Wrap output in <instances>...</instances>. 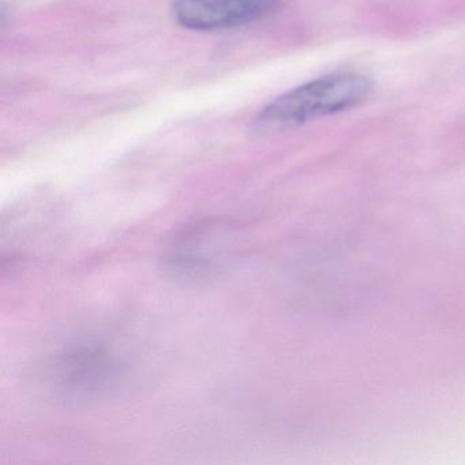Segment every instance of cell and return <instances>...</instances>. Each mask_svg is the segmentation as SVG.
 <instances>
[{"instance_id": "6da1fadb", "label": "cell", "mask_w": 465, "mask_h": 465, "mask_svg": "<svg viewBox=\"0 0 465 465\" xmlns=\"http://www.w3.org/2000/svg\"><path fill=\"white\" fill-rule=\"evenodd\" d=\"M371 92V83L353 73L326 75L282 94L263 108L257 124L263 132H282L314 119L352 110Z\"/></svg>"}, {"instance_id": "7a4b0ae2", "label": "cell", "mask_w": 465, "mask_h": 465, "mask_svg": "<svg viewBox=\"0 0 465 465\" xmlns=\"http://www.w3.org/2000/svg\"><path fill=\"white\" fill-rule=\"evenodd\" d=\"M243 232L224 220L194 223L173 236L165 252L167 268L181 279L206 280L235 260Z\"/></svg>"}, {"instance_id": "3957f363", "label": "cell", "mask_w": 465, "mask_h": 465, "mask_svg": "<svg viewBox=\"0 0 465 465\" xmlns=\"http://www.w3.org/2000/svg\"><path fill=\"white\" fill-rule=\"evenodd\" d=\"M280 0H173V17L192 31L238 28L260 20L279 7Z\"/></svg>"}]
</instances>
